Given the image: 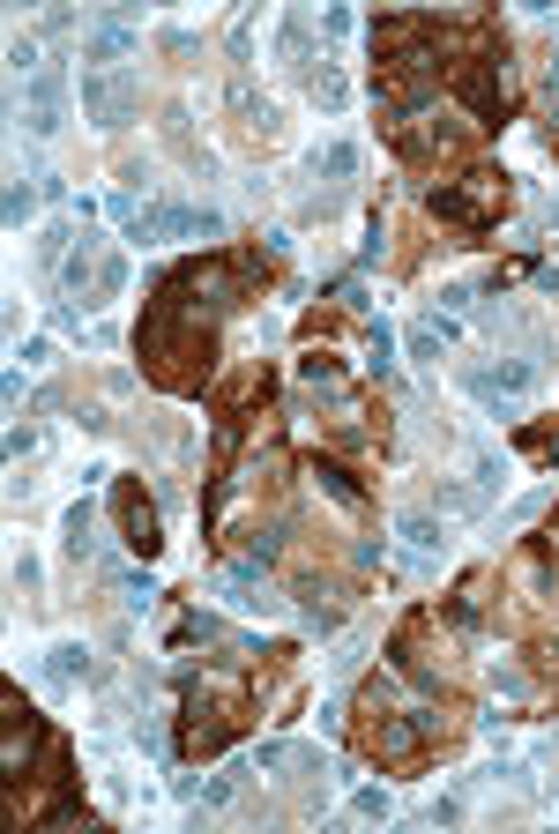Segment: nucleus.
Wrapping results in <instances>:
<instances>
[{
    "mask_svg": "<svg viewBox=\"0 0 559 834\" xmlns=\"http://www.w3.org/2000/svg\"><path fill=\"white\" fill-rule=\"evenodd\" d=\"M432 507H440V514H485V492H477V485H455V477H440V485H432Z\"/></svg>",
    "mask_w": 559,
    "mask_h": 834,
    "instance_id": "5701e85b",
    "label": "nucleus"
},
{
    "mask_svg": "<svg viewBox=\"0 0 559 834\" xmlns=\"http://www.w3.org/2000/svg\"><path fill=\"white\" fill-rule=\"evenodd\" d=\"M31 448H38V432H31V425H8V462H23Z\"/></svg>",
    "mask_w": 559,
    "mask_h": 834,
    "instance_id": "4c0bfd02",
    "label": "nucleus"
},
{
    "mask_svg": "<svg viewBox=\"0 0 559 834\" xmlns=\"http://www.w3.org/2000/svg\"><path fill=\"white\" fill-rule=\"evenodd\" d=\"M448 619H455V633H477V619H485V574H471L448 596Z\"/></svg>",
    "mask_w": 559,
    "mask_h": 834,
    "instance_id": "412c9836",
    "label": "nucleus"
},
{
    "mask_svg": "<svg viewBox=\"0 0 559 834\" xmlns=\"http://www.w3.org/2000/svg\"><path fill=\"white\" fill-rule=\"evenodd\" d=\"M134 350H142V373L157 380V388H173V395H194L202 380H210V358H216V335L202 313H187L179 298H157L150 313H142V335H134Z\"/></svg>",
    "mask_w": 559,
    "mask_h": 834,
    "instance_id": "f257e3e1",
    "label": "nucleus"
},
{
    "mask_svg": "<svg viewBox=\"0 0 559 834\" xmlns=\"http://www.w3.org/2000/svg\"><path fill=\"white\" fill-rule=\"evenodd\" d=\"M388 656H395V670H403V678H418L426 693H440V686H448V664H440V656L426 648V619L403 626V633L388 641Z\"/></svg>",
    "mask_w": 559,
    "mask_h": 834,
    "instance_id": "9d476101",
    "label": "nucleus"
},
{
    "mask_svg": "<svg viewBox=\"0 0 559 834\" xmlns=\"http://www.w3.org/2000/svg\"><path fill=\"white\" fill-rule=\"evenodd\" d=\"M350 171H358V142H329V150H313V179H336V187H344Z\"/></svg>",
    "mask_w": 559,
    "mask_h": 834,
    "instance_id": "4be33fe9",
    "label": "nucleus"
},
{
    "mask_svg": "<svg viewBox=\"0 0 559 834\" xmlns=\"http://www.w3.org/2000/svg\"><path fill=\"white\" fill-rule=\"evenodd\" d=\"M15 358H23V366H52V358H60V350H52V335H31V343H23V350H15Z\"/></svg>",
    "mask_w": 559,
    "mask_h": 834,
    "instance_id": "e433bc0d",
    "label": "nucleus"
},
{
    "mask_svg": "<svg viewBox=\"0 0 559 834\" xmlns=\"http://www.w3.org/2000/svg\"><path fill=\"white\" fill-rule=\"evenodd\" d=\"M23 127H31L38 142H52V134L68 127V68H60V60H45L38 75H31V90H23Z\"/></svg>",
    "mask_w": 559,
    "mask_h": 834,
    "instance_id": "423d86ee",
    "label": "nucleus"
},
{
    "mask_svg": "<svg viewBox=\"0 0 559 834\" xmlns=\"http://www.w3.org/2000/svg\"><path fill=\"white\" fill-rule=\"evenodd\" d=\"M239 783H247V767H224L216 783H202V820H210V812H224V805L239 797Z\"/></svg>",
    "mask_w": 559,
    "mask_h": 834,
    "instance_id": "bb28decb",
    "label": "nucleus"
},
{
    "mask_svg": "<svg viewBox=\"0 0 559 834\" xmlns=\"http://www.w3.org/2000/svg\"><path fill=\"white\" fill-rule=\"evenodd\" d=\"M112 582H120V596H128L134 611H150V604H157V582H150V574H120V567H112Z\"/></svg>",
    "mask_w": 559,
    "mask_h": 834,
    "instance_id": "c756f323",
    "label": "nucleus"
},
{
    "mask_svg": "<svg viewBox=\"0 0 559 834\" xmlns=\"http://www.w3.org/2000/svg\"><path fill=\"white\" fill-rule=\"evenodd\" d=\"M537 120H545V134H559V60H552V83H545V105H537Z\"/></svg>",
    "mask_w": 559,
    "mask_h": 834,
    "instance_id": "c9c22d12",
    "label": "nucleus"
},
{
    "mask_svg": "<svg viewBox=\"0 0 559 834\" xmlns=\"http://www.w3.org/2000/svg\"><path fill=\"white\" fill-rule=\"evenodd\" d=\"M321 31H329V38H350V8H321Z\"/></svg>",
    "mask_w": 559,
    "mask_h": 834,
    "instance_id": "58836bf2",
    "label": "nucleus"
},
{
    "mask_svg": "<svg viewBox=\"0 0 559 834\" xmlns=\"http://www.w3.org/2000/svg\"><path fill=\"white\" fill-rule=\"evenodd\" d=\"M157 45L173 52L179 68H194V60H202V38H194V31H157Z\"/></svg>",
    "mask_w": 559,
    "mask_h": 834,
    "instance_id": "7c9ffc66",
    "label": "nucleus"
},
{
    "mask_svg": "<svg viewBox=\"0 0 559 834\" xmlns=\"http://www.w3.org/2000/svg\"><path fill=\"white\" fill-rule=\"evenodd\" d=\"M492 686H500L508 701H522V693H530V670L522 664H492Z\"/></svg>",
    "mask_w": 559,
    "mask_h": 834,
    "instance_id": "2f4dec72",
    "label": "nucleus"
},
{
    "mask_svg": "<svg viewBox=\"0 0 559 834\" xmlns=\"http://www.w3.org/2000/svg\"><path fill=\"white\" fill-rule=\"evenodd\" d=\"M134 52H142V31H134V23H120V15H112V23H90L83 31V75H120Z\"/></svg>",
    "mask_w": 559,
    "mask_h": 834,
    "instance_id": "6e6552de",
    "label": "nucleus"
},
{
    "mask_svg": "<svg viewBox=\"0 0 559 834\" xmlns=\"http://www.w3.org/2000/svg\"><path fill=\"white\" fill-rule=\"evenodd\" d=\"M38 202H45L38 171H8V194H0V216H8V231H23V224L38 216Z\"/></svg>",
    "mask_w": 559,
    "mask_h": 834,
    "instance_id": "f3484780",
    "label": "nucleus"
},
{
    "mask_svg": "<svg viewBox=\"0 0 559 834\" xmlns=\"http://www.w3.org/2000/svg\"><path fill=\"white\" fill-rule=\"evenodd\" d=\"M395 537L411 544L418 559H440V551H448V522H432V507H411V514L395 522Z\"/></svg>",
    "mask_w": 559,
    "mask_h": 834,
    "instance_id": "dca6fc26",
    "label": "nucleus"
},
{
    "mask_svg": "<svg viewBox=\"0 0 559 834\" xmlns=\"http://www.w3.org/2000/svg\"><path fill=\"white\" fill-rule=\"evenodd\" d=\"M395 350H403V343H395V329H388V321H366V373L388 380V373H395Z\"/></svg>",
    "mask_w": 559,
    "mask_h": 834,
    "instance_id": "aec40b11",
    "label": "nucleus"
},
{
    "mask_svg": "<svg viewBox=\"0 0 559 834\" xmlns=\"http://www.w3.org/2000/svg\"><path fill=\"white\" fill-rule=\"evenodd\" d=\"M306 90H313V105H329V112H344V97H350V83L336 75V68H313V75H306Z\"/></svg>",
    "mask_w": 559,
    "mask_h": 834,
    "instance_id": "a878e982",
    "label": "nucleus"
},
{
    "mask_svg": "<svg viewBox=\"0 0 559 834\" xmlns=\"http://www.w3.org/2000/svg\"><path fill=\"white\" fill-rule=\"evenodd\" d=\"M455 97L471 105L477 127H500L508 120V68H500V60H477L471 75H455Z\"/></svg>",
    "mask_w": 559,
    "mask_h": 834,
    "instance_id": "1a4fd4ad",
    "label": "nucleus"
},
{
    "mask_svg": "<svg viewBox=\"0 0 559 834\" xmlns=\"http://www.w3.org/2000/svg\"><path fill=\"white\" fill-rule=\"evenodd\" d=\"M306 477H313V485H321V492H329V500H336V507H350V514L366 507V485L350 477L344 462H329V455H321V462H313V469H306Z\"/></svg>",
    "mask_w": 559,
    "mask_h": 834,
    "instance_id": "a211bd4d",
    "label": "nucleus"
},
{
    "mask_svg": "<svg viewBox=\"0 0 559 834\" xmlns=\"http://www.w3.org/2000/svg\"><path fill=\"white\" fill-rule=\"evenodd\" d=\"M500 179H508V171H471L463 187H432L426 202H432V216H448V224H471V231H485V224H492V194H500Z\"/></svg>",
    "mask_w": 559,
    "mask_h": 834,
    "instance_id": "39448f33",
    "label": "nucleus"
},
{
    "mask_svg": "<svg viewBox=\"0 0 559 834\" xmlns=\"http://www.w3.org/2000/svg\"><path fill=\"white\" fill-rule=\"evenodd\" d=\"M537 350H522V358H500V366H463V388L485 395V403H522L530 388H537Z\"/></svg>",
    "mask_w": 559,
    "mask_h": 834,
    "instance_id": "0eeeda50",
    "label": "nucleus"
},
{
    "mask_svg": "<svg viewBox=\"0 0 559 834\" xmlns=\"http://www.w3.org/2000/svg\"><path fill=\"white\" fill-rule=\"evenodd\" d=\"M471 306H477L471 284H440V313H448V321H455V313H471Z\"/></svg>",
    "mask_w": 559,
    "mask_h": 834,
    "instance_id": "72a5a7b5",
    "label": "nucleus"
},
{
    "mask_svg": "<svg viewBox=\"0 0 559 834\" xmlns=\"http://www.w3.org/2000/svg\"><path fill=\"white\" fill-rule=\"evenodd\" d=\"M426 820H432V827H463V797H432Z\"/></svg>",
    "mask_w": 559,
    "mask_h": 834,
    "instance_id": "f704fd0d",
    "label": "nucleus"
},
{
    "mask_svg": "<svg viewBox=\"0 0 559 834\" xmlns=\"http://www.w3.org/2000/svg\"><path fill=\"white\" fill-rule=\"evenodd\" d=\"M83 120L105 127V134H128L142 120V83H134L128 68L120 75H83Z\"/></svg>",
    "mask_w": 559,
    "mask_h": 834,
    "instance_id": "20e7f679",
    "label": "nucleus"
},
{
    "mask_svg": "<svg viewBox=\"0 0 559 834\" xmlns=\"http://www.w3.org/2000/svg\"><path fill=\"white\" fill-rule=\"evenodd\" d=\"M179 693H187V715H179V746L194 752V760H202V752H224V738L239 730L247 701H239L231 686H194V678H187Z\"/></svg>",
    "mask_w": 559,
    "mask_h": 834,
    "instance_id": "f03ea898",
    "label": "nucleus"
},
{
    "mask_svg": "<svg viewBox=\"0 0 559 834\" xmlns=\"http://www.w3.org/2000/svg\"><path fill=\"white\" fill-rule=\"evenodd\" d=\"M381 559H388V544H381V537H358V544H350V567H358V574H373Z\"/></svg>",
    "mask_w": 559,
    "mask_h": 834,
    "instance_id": "473e14b6",
    "label": "nucleus"
},
{
    "mask_svg": "<svg viewBox=\"0 0 559 834\" xmlns=\"http://www.w3.org/2000/svg\"><path fill=\"white\" fill-rule=\"evenodd\" d=\"M90 529H97V507H90V500H75V507H68V559H83L90 544H97Z\"/></svg>",
    "mask_w": 559,
    "mask_h": 834,
    "instance_id": "393cba45",
    "label": "nucleus"
},
{
    "mask_svg": "<svg viewBox=\"0 0 559 834\" xmlns=\"http://www.w3.org/2000/svg\"><path fill=\"white\" fill-rule=\"evenodd\" d=\"M350 820H395V797H388L381 783H366V790L350 797Z\"/></svg>",
    "mask_w": 559,
    "mask_h": 834,
    "instance_id": "c85d7f7f",
    "label": "nucleus"
},
{
    "mask_svg": "<svg viewBox=\"0 0 559 834\" xmlns=\"http://www.w3.org/2000/svg\"><path fill=\"white\" fill-rule=\"evenodd\" d=\"M231 112H239V134H261V142L276 134V105H269V97H254V83H247V75H231Z\"/></svg>",
    "mask_w": 559,
    "mask_h": 834,
    "instance_id": "2eb2a0df",
    "label": "nucleus"
},
{
    "mask_svg": "<svg viewBox=\"0 0 559 834\" xmlns=\"http://www.w3.org/2000/svg\"><path fill=\"white\" fill-rule=\"evenodd\" d=\"M210 588L231 604V611H261V619L276 611V596H269V582H261V567H247V559H239V567H224Z\"/></svg>",
    "mask_w": 559,
    "mask_h": 834,
    "instance_id": "f8f14e48",
    "label": "nucleus"
},
{
    "mask_svg": "<svg viewBox=\"0 0 559 834\" xmlns=\"http://www.w3.org/2000/svg\"><path fill=\"white\" fill-rule=\"evenodd\" d=\"M45 68V52H38V38H8V75H15V83H31V75H38Z\"/></svg>",
    "mask_w": 559,
    "mask_h": 834,
    "instance_id": "cd10ccee",
    "label": "nucleus"
},
{
    "mask_svg": "<svg viewBox=\"0 0 559 834\" xmlns=\"http://www.w3.org/2000/svg\"><path fill=\"white\" fill-rule=\"evenodd\" d=\"M120 544H128L134 559H157V544H165V522H157V507L142 500V492H134V485H120Z\"/></svg>",
    "mask_w": 559,
    "mask_h": 834,
    "instance_id": "9b49d317",
    "label": "nucleus"
},
{
    "mask_svg": "<svg viewBox=\"0 0 559 834\" xmlns=\"http://www.w3.org/2000/svg\"><path fill=\"white\" fill-rule=\"evenodd\" d=\"M284 537H292V522H254L247 544H239V559H247V567H276V559H284Z\"/></svg>",
    "mask_w": 559,
    "mask_h": 834,
    "instance_id": "6ab92c4d",
    "label": "nucleus"
},
{
    "mask_svg": "<svg viewBox=\"0 0 559 834\" xmlns=\"http://www.w3.org/2000/svg\"><path fill=\"white\" fill-rule=\"evenodd\" d=\"M224 208H202V202H142L128 216V239L134 247H157V239H224Z\"/></svg>",
    "mask_w": 559,
    "mask_h": 834,
    "instance_id": "7ed1b4c3",
    "label": "nucleus"
},
{
    "mask_svg": "<svg viewBox=\"0 0 559 834\" xmlns=\"http://www.w3.org/2000/svg\"><path fill=\"white\" fill-rule=\"evenodd\" d=\"M448 343H455V321H440V313H432V321H418V329L403 335V358H411V366H440V358H448Z\"/></svg>",
    "mask_w": 559,
    "mask_h": 834,
    "instance_id": "4468645a",
    "label": "nucleus"
},
{
    "mask_svg": "<svg viewBox=\"0 0 559 834\" xmlns=\"http://www.w3.org/2000/svg\"><path fill=\"white\" fill-rule=\"evenodd\" d=\"M313 38H321V31H313V15H299V8H292V15L276 23V68L313 75Z\"/></svg>",
    "mask_w": 559,
    "mask_h": 834,
    "instance_id": "ddd939ff",
    "label": "nucleus"
},
{
    "mask_svg": "<svg viewBox=\"0 0 559 834\" xmlns=\"http://www.w3.org/2000/svg\"><path fill=\"white\" fill-rule=\"evenodd\" d=\"M38 582H45V567L31 559V551H23V559H15V588H38Z\"/></svg>",
    "mask_w": 559,
    "mask_h": 834,
    "instance_id": "ea45409f",
    "label": "nucleus"
},
{
    "mask_svg": "<svg viewBox=\"0 0 559 834\" xmlns=\"http://www.w3.org/2000/svg\"><path fill=\"white\" fill-rule=\"evenodd\" d=\"M45 670H52L60 686H75V678H90V648H83V641H60V648L45 656Z\"/></svg>",
    "mask_w": 559,
    "mask_h": 834,
    "instance_id": "b1692460",
    "label": "nucleus"
}]
</instances>
